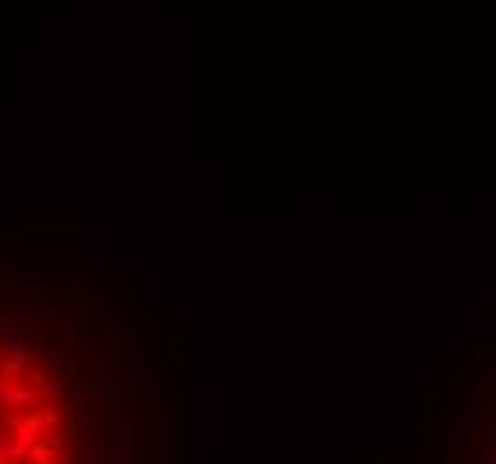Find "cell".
<instances>
[{
	"label": "cell",
	"mask_w": 496,
	"mask_h": 464,
	"mask_svg": "<svg viewBox=\"0 0 496 464\" xmlns=\"http://www.w3.org/2000/svg\"><path fill=\"white\" fill-rule=\"evenodd\" d=\"M32 357H36L32 346H25V339H22L18 332H8L4 343H0V375H4V378H15V375L29 371Z\"/></svg>",
	"instance_id": "cell-1"
},
{
	"label": "cell",
	"mask_w": 496,
	"mask_h": 464,
	"mask_svg": "<svg viewBox=\"0 0 496 464\" xmlns=\"http://www.w3.org/2000/svg\"><path fill=\"white\" fill-rule=\"evenodd\" d=\"M0 404L15 407V411H36L40 393H36L29 382H4V385H0Z\"/></svg>",
	"instance_id": "cell-2"
},
{
	"label": "cell",
	"mask_w": 496,
	"mask_h": 464,
	"mask_svg": "<svg viewBox=\"0 0 496 464\" xmlns=\"http://www.w3.org/2000/svg\"><path fill=\"white\" fill-rule=\"evenodd\" d=\"M40 432H43V421H40V414H36V411H29V414L22 418L18 432H15L11 439H18L22 446H36V443H40Z\"/></svg>",
	"instance_id": "cell-3"
},
{
	"label": "cell",
	"mask_w": 496,
	"mask_h": 464,
	"mask_svg": "<svg viewBox=\"0 0 496 464\" xmlns=\"http://www.w3.org/2000/svg\"><path fill=\"white\" fill-rule=\"evenodd\" d=\"M36 414H40L43 429H57V425H61V407L57 404H40V407H36Z\"/></svg>",
	"instance_id": "cell-4"
},
{
	"label": "cell",
	"mask_w": 496,
	"mask_h": 464,
	"mask_svg": "<svg viewBox=\"0 0 496 464\" xmlns=\"http://www.w3.org/2000/svg\"><path fill=\"white\" fill-rule=\"evenodd\" d=\"M36 393H40L47 404H57V400H64V385H61V382H54V378H47Z\"/></svg>",
	"instance_id": "cell-5"
},
{
	"label": "cell",
	"mask_w": 496,
	"mask_h": 464,
	"mask_svg": "<svg viewBox=\"0 0 496 464\" xmlns=\"http://www.w3.org/2000/svg\"><path fill=\"white\" fill-rule=\"evenodd\" d=\"M18 425H22V414H18V411H11V414H4V429H8L11 436L18 432Z\"/></svg>",
	"instance_id": "cell-6"
},
{
	"label": "cell",
	"mask_w": 496,
	"mask_h": 464,
	"mask_svg": "<svg viewBox=\"0 0 496 464\" xmlns=\"http://www.w3.org/2000/svg\"><path fill=\"white\" fill-rule=\"evenodd\" d=\"M47 446H50V450H54V453H61V450H64V439H61V436H54V439H50V443H47Z\"/></svg>",
	"instance_id": "cell-7"
},
{
	"label": "cell",
	"mask_w": 496,
	"mask_h": 464,
	"mask_svg": "<svg viewBox=\"0 0 496 464\" xmlns=\"http://www.w3.org/2000/svg\"><path fill=\"white\" fill-rule=\"evenodd\" d=\"M0 385H4V375H0Z\"/></svg>",
	"instance_id": "cell-8"
}]
</instances>
